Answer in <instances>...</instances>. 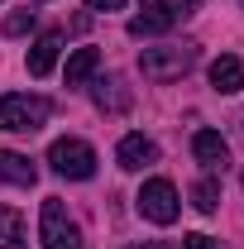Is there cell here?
<instances>
[{
    "label": "cell",
    "instance_id": "obj_1",
    "mask_svg": "<svg viewBox=\"0 0 244 249\" xmlns=\"http://www.w3.org/2000/svg\"><path fill=\"white\" fill-rule=\"evenodd\" d=\"M48 115H53V106L43 96H29V91L0 96V129H10V134H34L48 124Z\"/></svg>",
    "mask_w": 244,
    "mask_h": 249
},
{
    "label": "cell",
    "instance_id": "obj_2",
    "mask_svg": "<svg viewBox=\"0 0 244 249\" xmlns=\"http://www.w3.org/2000/svg\"><path fill=\"white\" fill-rule=\"evenodd\" d=\"M192 67H196V43H163V48H144L139 53V72L149 82H177Z\"/></svg>",
    "mask_w": 244,
    "mask_h": 249
},
{
    "label": "cell",
    "instance_id": "obj_3",
    "mask_svg": "<svg viewBox=\"0 0 244 249\" xmlns=\"http://www.w3.org/2000/svg\"><path fill=\"white\" fill-rule=\"evenodd\" d=\"M38 240L43 249H82V225L67 216L58 196H43V206H38Z\"/></svg>",
    "mask_w": 244,
    "mask_h": 249
},
{
    "label": "cell",
    "instance_id": "obj_4",
    "mask_svg": "<svg viewBox=\"0 0 244 249\" xmlns=\"http://www.w3.org/2000/svg\"><path fill=\"white\" fill-rule=\"evenodd\" d=\"M134 206H139V216H144V220H153V225H173V220L182 216V201H177V187L168 182V178H149V182L139 187Z\"/></svg>",
    "mask_w": 244,
    "mask_h": 249
},
{
    "label": "cell",
    "instance_id": "obj_5",
    "mask_svg": "<svg viewBox=\"0 0 244 249\" xmlns=\"http://www.w3.org/2000/svg\"><path fill=\"white\" fill-rule=\"evenodd\" d=\"M48 163H53V173L67 178V182H87L96 173V149L87 139H58V144L48 149Z\"/></svg>",
    "mask_w": 244,
    "mask_h": 249
},
{
    "label": "cell",
    "instance_id": "obj_6",
    "mask_svg": "<svg viewBox=\"0 0 244 249\" xmlns=\"http://www.w3.org/2000/svg\"><path fill=\"white\" fill-rule=\"evenodd\" d=\"M173 24H177V10L168 0H144V10L129 19V34L134 38H158V34H168Z\"/></svg>",
    "mask_w": 244,
    "mask_h": 249
},
{
    "label": "cell",
    "instance_id": "obj_7",
    "mask_svg": "<svg viewBox=\"0 0 244 249\" xmlns=\"http://www.w3.org/2000/svg\"><path fill=\"white\" fill-rule=\"evenodd\" d=\"M115 163H120L124 173H139V168L158 163V144H153L149 134H124L120 144H115Z\"/></svg>",
    "mask_w": 244,
    "mask_h": 249
},
{
    "label": "cell",
    "instance_id": "obj_8",
    "mask_svg": "<svg viewBox=\"0 0 244 249\" xmlns=\"http://www.w3.org/2000/svg\"><path fill=\"white\" fill-rule=\"evenodd\" d=\"M192 154H196L201 168H211V173H215V168L230 163V144H225L215 129H196V134H192Z\"/></svg>",
    "mask_w": 244,
    "mask_h": 249
},
{
    "label": "cell",
    "instance_id": "obj_9",
    "mask_svg": "<svg viewBox=\"0 0 244 249\" xmlns=\"http://www.w3.org/2000/svg\"><path fill=\"white\" fill-rule=\"evenodd\" d=\"M58 53H62V34H38L29 48V77H48L58 67Z\"/></svg>",
    "mask_w": 244,
    "mask_h": 249
},
{
    "label": "cell",
    "instance_id": "obj_10",
    "mask_svg": "<svg viewBox=\"0 0 244 249\" xmlns=\"http://www.w3.org/2000/svg\"><path fill=\"white\" fill-rule=\"evenodd\" d=\"M211 87H215L220 96L244 91V62L235 58V53H225V58H215V62H211Z\"/></svg>",
    "mask_w": 244,
    "mask_h": 249
},
{
    "label": "cell",
    "instance_id": "obj_11",
    "mask_svg": "<svg viewBox=\"0 0 244 249\" xmlns=\"http://www.w3.org/2000/svg\"><path fill=\"white\" fill-rule=\"evenodd\" d=\"M0 182L34 187V182H38V168H34L24 154H10V149H0Z\"/></svg>",
    "mask_w": 244,
    "mask_h": 249
},
{
    "label": "cell",
    "instance_id": "obj_12",
    "mask_svg": "<svg viewBox=\"0 0 244 249\" xmlns=\"http://www.w3.org/2000/svg\"><path fill=\"white\" fill-rule=\"evenodd\" d=\"M96 67H101V53H96V48H77V53L67 58V87H82Z\"/></svg>",
    "mask_w": 244,
    "mask_h": 249
},
{
    "label": "cell",
    "instance_id": "obj_13",
    "mask_svg": "<svg viewBox=\"0 0 244 249\" xmlns=\"http://www.w3.org/2000/svg\"><path fill=\"white\" fill-rule=\"evenodd\" d=\"M96 106H101V110H124V106H129V91H124L120 77H105V82H96Z\"/></svg>",
    "mask_w": 244,
    "mask_h": 249
},
{
    "label": "cell",
    "instance_id": "obj_14",
    "mask_svg": "<svg viewBox=\"0 0 244 249\" xmlns=\"http://www.w3.org/2000/svg\"><path fill=\"white\" fill-rule=\"evenodd\" d=\"M24 240V220H19V211L15 206H0V249H15Z\"/></svg>",
    "mask_w": 244,
    "mask_h": 249
},
{
    "label": "cell",
    "instance_id": "obj_15",
    "mask_svg": "<svg viewBox=\"0 0 244 249\" xmlns=\"http://www.w3.org/2000/svg\"><path fill=\"white\" fill-rule=\"evenodd\" d=\"M192 206H196V211H206V216H211L215 206H220V182H215V178H201V182L192 187Z\"/></svg>",
    "mask_w": 244,
    "mask_h": 249
},
{
    "label": "cell",
    "instance_id": "obj_16",
    "mask_svg": "<svg viewBox=\"0 0 244 249\" xmlns=\"http://www.w3.org/2000/svg\"><path fill=\"white\" fill-rule=\"evenodd\" d=\"M0 29L10 34V38L29 34V29H34V10H15V15H5V24H0Z\"/></svg>",
    "mask_w": 244,
    "mask_h": 249
},
{
    "label": "cell",
    "instance_id": "obj_17",
    "mask_svg": "<svg viewBox=\"0 0 244 249\" xmlns=\"http://www.w3.org/2000/svg\"><path fill=\"white\" fill-rule=\"evenodd\" d=\"M182 249H225V245H220V240H211V235H201V230H196V235H182Z\"/></svg>",
    "mask_w": 244,
    "mask_h": 249
},
{
    "label": "cell",
    "instance_id": "obj_18",
    "mask_svg": "<svg viewBox=\"0 0 244 249\" xmlns=\"http://www.w3.org/2000/svg\"><path fill=\"white\" fill-rule=\"evenodd\" d=\"M87 5H91V10H105V15H110V10H124V0H87Z\"/></svg>",
    "mask_w": 244,
    "mask_h": 249
},
{
    "label": "cell",
    "instance_id": "obj_19",
    "mask_svg": "<svg viewBox=\"0 0 244 249\" xmlns=\"http://www.w3.org/2000/svg\"><path fill=\"white\" fill-rule=\"evenodd\" d=\"M124 249H173V245H163V240H149V245H124Z\"/></svg>",
    "mask_w": 244,
    "mask_h": 249
},
{
    "label": "cell",
    "instance_id": "obj_20",
    "mask_svg": "<svg viewBox=\"0 0 244 249\" xmlns=\"http://www.w3.org/2000/svg\"><path fill=\"white\" fill-rule=\"evenodd\" d=\"M173 10H192V5H201V0H168Z\"/></svg>",
    "mask_w": 244,
    "mask_h": 249
},
{
    "label": "cell",
    "instance_id": "obj_21",
    "mask_svg": "<svg viewBox=\"0 0 244 249\" xmlns=\"http://www.w3.org/2000/svg\"><path fill=\"white\" fill-rule=\"evenodd\" d=\"M240 5H244V0H240Z\"/></svg>",
    "mask_w": 244,
    "mask_h": 249
}]
</instances>
